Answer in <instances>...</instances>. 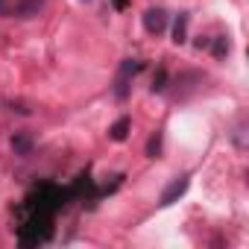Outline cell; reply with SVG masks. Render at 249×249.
I'll return each instance as SVG.
<instances>
[{"label": "cell", "instance_id": "cell-1", "mask_svg": "<svg viewBox=\"0 0 249 249\" xmlns=\"http://www.w3.org/2000/svg\"><path fill=\"white\" fill-rule=\"evenodd\" d=\"M138 71H141V62H138V59H123V62H120L117 76H114V97H117L120 103L129 97V88H132V79H135Z\"/></svg>", "mask_w": 249, "mask_h": 249}, {"label": "cell", "instance_id": "cell-2", "mask_svg": "<svg viewBox=\"0 0 249 249\" xmlns=\"http://www.w3.org/2000/svg\"><path fill=\"white\" fill-rule=\"evenodd\" d=\"M188 185H191V173H182V176H176L164 191H161V196H159V205L161 208H170L173 202H179L182 196H185V191H188Z\"/></svg>", "mask_w": 249, "mask_h": 249}, {"label": "cell", "instance_id": "cell-3", "mask_svg": "<svg viewBox=\"0 0 249 249\" xmlns=\"http://www.w3.org/2000/svg\"><path fill=\"white\" fill-rule=\"evenodd\" d=\"M141 21H144V30L150 33V36H161L164 30H167V9H161V6H150L144 15H141Z\"/></svg>", "mask_w": 249, "mask_h": 249}, {"label": "cell", "instance_id": "cell-4", "mask_svg": "<svg viewBox=\"0 0 249 249\" xmlns=\"http://www.w3.org/2000/svg\"><path fill=\"white\" fill-rule=\"evenodd\" d=\"M44 3L47 0H18L15 3V18H21V21H30V18H36L41 9H44Z\"/></svg>", "mask_w": 249, "mask_h": 249}, {"label": "cell", "instance_id": "cell-5", "mask_svg": "<svg viewBox=\"0 0 249 249\" xmlns=\"http://www.w3.org/2000/svg\"><path fill=\"white\" fill-rule=\"evenodd\" d=\"M12 150H15V156L30 159V156H33V150H36L33 135H30V132H15V135H12Z\"/></svg>", "mask_w": 249, "mask_h": 249}, {"label": "cell", "instance_id": "cell-6", "mask_svg": "<svg viewBox=\"0 0 249 249\" xmlns=\"http://www.w3.org/2000/svg\"><path fill=\"white\" fill-rule=\"evenodd\" d=\"M129 129H132V120H129V114H123V117H117L108 126V138L111 141H123V138L129 135Z\"/></svg>", "mask_w": 249, "mask_h": 249}, {"label": "cell", "instance_id": "cell-7", "mask_svg": "<svg viewBox=\"0 0 249 249\" xmlns=\"http://www.w3.org/2000/svg\"><path fill=\"white\" fill-rule=\"evenodd\" d=\"M229 53H231V38H229V36H217L214 44H211V56H214L217 62H223Z\"/></svg>", "mask_w": 249, "mask_h": 249}, {"label": "cell", "instance_id": "cell-8", "mask_svg": "<svg viewBox=\"0 0 249 249\" xmlns=\"http://www.w3.org/2000/svg\"><path fill=\"white\" fill-rule=\"evenodd\" d=\"M173 41L176 44H185L188 41V12H179L176 27H173Z\"/></svg>", "mask_w": 249, "mask_h": 249}, {"label": "cell", "instance_id": "cell-9", "mask_svg": "<svg viewBox=\"0 0 249 249\" xmlns=\"http://www.w3.org/2000/svg\"><path fill=\"white\" fill-rule=\"evenodd\" d=\"M167 82H170L167 71H164V68H159V71L153 73V85H150V91H153V94H161V91H167Z\"/></svg>", "mask_w": 249, "mask_h": 249}, {"label": "cell", "instance_id": "cell-10", "mask_svg": "<svg viewBox=\"0 0 249 249\" xmlns=\"http://www.w3.org/2000/svg\"><path fill=\"white\" fill-rule=\"evenodd\" d=\"M159 153H161V132H156V135L147 141V156H150V159H159Z\"/></svg>", "mask_w": 249, "mask_h": 249}, {"label": "cell", "instance_id": "cell-11", "mask_svg": "<svg viewBox=\"0 0 249 249\" xmlns=\"http://www.w3.org/2000/svg\"><path fill=\"white\" fill-rule=\"evenodd\" d=\"M6 12V0H0V15H3Z\"/></svg>", "mask_w": 249, "mask_h": 249}]
</instances>
